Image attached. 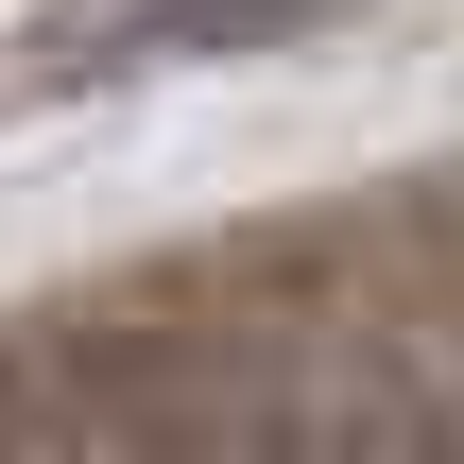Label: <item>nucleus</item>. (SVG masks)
<instances>
[{
  "instance_id": "1",
  "label": "nucleus",
  "mask_w": 464,
  "mask_h": 464,
  "mask_svg": "<svg viewBox=\"0 0 464 464\" xmlns=\"http://www.w3.org/2000/svg\"><path fill=\"white\" fill-rule=\"evenodd\" d=\"M344 0H121V17H86V52H121V69H155V52H276V34H327Z\"/></svg>"
}]
</instances>
